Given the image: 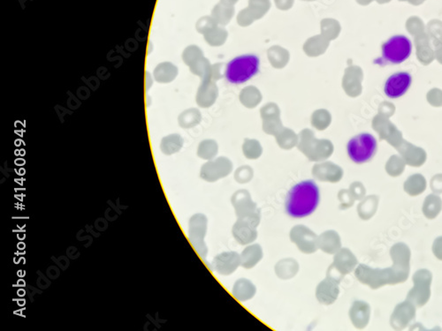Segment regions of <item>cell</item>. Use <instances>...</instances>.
I'll return each mask as SVG.
<instances>
[{"instance_id": "cell-1", "label": "cell", "mask_w": 442, "mask_h": 331, "mask_svg": "<svg viewBox=\"0 0 442 331\" xmlns=\"http://www.w3.org/2000/svg\"><path fill=\"white\" fill-rule=\"evenodd\" d=\"M320 203V190L315 181L303 180L290 188L285 201L289 217L301 219L315 212Z\"/></svg>"}, {"instance_id": "cell-2", "label": "cell", "mask_w": 442, "mask_h": 331, "mask_svg": "<svg viewBox=\"0 0 442 331\" xmlns=\"http://www.w3.org/2000/svg\"><path fill=\"white\" fill-rule=\"evenodd\" d=\"M260 70V58L254 54L241 55L233 58L225 66L226 82L241 85L254 78Z\"/></svg>"}, {"instance_id": "cell-3", "label": "cell", "mask_w": 442, "mask_h": 331, "mask_svg": "<svg viewBox=\"0 0 442 331\" xmlns=\"http://www.w3.org/2000/svg\"><path fill=\"white\" fill-rule=\"evenodd\" d=\"M412 49V43L409 37L403 35L390 37L382 45V57L379 64L383 62V65H400L410 57Z\"/></svg>"}, {"instance_id": "cell-4", "label": "cell", "mask_w": 442, "mask_h": 331, "mask_svg": "<svg viewBox=\"0 0 442 331\" xmlns=\"http://www.w3.org/2000/svg\"><path fill=\"white\" fill-rule=\"evenodd\" d=\"M377 147L376 138L368 133H362L348 141L347 153L355 164H365L375 155Z\"/></svg>"}, {"instance_id": "cell-5", "label": "cell", "mask_w": 442, "mask_h": 331, "mask_svg": "<svg viewBox=\"0 0 442 331\" xmlns=\"http://www.w3.org/2000/svg\"><path fill=\"white\" fill-rule=\"evenodd\" d=\"M208 230V218L197 213L190 217L188 222V238L202 259L205 260L208 255V247L205 243V236Z\"/></svg>"}, {"instance_id": "cell-6", "label": "cell", "mask_w": 442, "mask_h": 331, "mask_svg": "<svg viewBox=\"0 0 442 331\" xmlns=\"http://www.w3.org/2000/svg\"><path fill=\"white\" fill-rule=\"evenodd\" d=\"M289 238L299 251L304 254H311L319 250V236L312 230L303 225H297L290 230Z\"/></svg>"}, {"instance_id": "cell-7", "label": "cell", "mask_w": 442, "mask_h": 331, "mask_svg": "<svg viewBox=\"0 0 442 331\" xmlns=\"http://www.w3.org/2000/svg\"><path fill=\"white\" fill-rule=\"evenodd\" d=\"M260 221L261 216L250 218H238L232 228V233L235 241L242 245L254 243L258 238V227Z\"/></svg>"}, {"instance_id": "cell-8", "label": "cell", "mask_w": 442, "mask_h": 331, "mask_svg": "<svg viewBox=\"0 0 442 331\" xmlns=\"http://www.w3.org/2000/svg\"><path fill=\"white\" fill-rule=\"evenodd\" d=\"M231 202L238 218H250L261 216L258 205L252 200L249 191L245 189L238 190L233 193Z\"/></svg>"}, {"instance_id": "cell-9", "label": "cell", "mask_w": 442, "mask_h": 331, "mask_svg": "<svg viewBox=\"0 0 442 331\" xmlns=\"http://www.w3.org/2000/svg\"><path fill=\"white\" fill-rule=\"evenodd\" d=\"M411 84V74L408 72H397L387 79L383 90L388 98H400L408 92Z\"/></svg>"}, {"instance_id": "cell-10", "label": "cell", "mask_w": 442, "mask_h": 331, "mask_svg": "<svg viewBox=\"0 0 442 331\" xmlns=\"http://www.w3.org/2000/svg\"><path fill=\"white\" fill-rule=\"evenodd\" d=\"M241 266L240 254L234 251H226L215 256L211 268L217 274L227 277L234 273Z\"/></svg>"}, {"instance_id": "cell-11", "label": "cell", "mask_w": 442, "mask_h": 331, "mask_svg": "<svg viewBox=\"0 0 442 331\" xmlns=\"http://www.w3.org/2000/svg\"><path fill=\"white\" fill-rule=\"evenodd\" d=\"M339 282L334 278L327 276V278L322 280L316 288V298L318 301L325 305L330 306L335 302L340 293Z\"/></svg>"}, {"instance_id": "cell-12", "label": "cell", "mask_w": 442, "mask_h": 331, "mask_svg": "<svg viewBox=\"0 0 442 331\" xmlns=\"http://www.w3.org/2000/svg\"><path fill=\"white\" fill-rule=\"evenodd\" d=\"M241 256V266L246 270L253 269L261 262L264 257V251L262 246L259 244H250L246 245L245 248L242 250L240 254Z\"/></svg>"}, {"instance_id": "cell-13", "label": "cell", "mask_w": 442, "mask_h": 331, "mask_svg": "<svg viewBox=\"0 0 442 331\" xmlns=\"http://www.w3.org/2000/svg\"><path fill=\"white\" fill-rule=\"evenodd\" d=\"M257 287L247 278H240L233 284L232 294L240 302H246L254 298Z\"/></svg>"}, {"instance_id": "cell-14", "label": "cell", "mask_w": 442, "mask_h": 331, "mask_svg": "<svg viewBox=\"0 0 442 331\" xmlns=\"http://www.w3.org/2000/svg\"><path fill=\"white\" fill-rule=\"evenodd\" d=\"M318 245L324 253L334 254L340 249V238L335 231L328 230L319 235Z\"/></svg>"}, {"instance_id": "cell-15", "label": "cell", "mask_w": 442, "mask_h": 331, "mask_svg": "<svg viewBox=\"0 0 442 331\" xmlns=\"http://www.w3.org/2000/svg\"><path fill=\"white\" fill-rule=\"evenodd\" d=\"M299 269L300 266L296 260L293 258H284L276 263L275 274L282 280H288L295 278L298 273Z\"/></svg>"}, {"instance_id": "cell-16", "label": "cell", "mask_w": 442, "mask_h": 331, "mask_svg": "<svg viewBox=\"0 0 442 331\" xmlns=\"http://www.w3.org/2000/svg\"><path fill=\"white\" fill-rule=\"evenodd\" d=\"M313 176L320 181L334 183L340 180V172L335 166H332L329 164L318 165L314 168Z\"/></svg>"}, {"instance_id": "cell-17", "label": "cell", "mask_w": 442, "mask_h": 331, "mask_svg": "<svg viewBox=\"0 0 442 331\" xmlns=\"http://www.w3.org/2000/svg\"><path fill=\"white\" fill-rule=\"evenodd\" d=\"M176 67L170 63H161L156 66L153 75L156 81L160 83H167L175 77Z\"/></svg>"}, {"instance_id": "cell-18", "label": "cell", "mask_w": 442, "mask_h": 331, "mask_svg": "<svg viewBox=\"0 0 442 331\" xmlns=\"http://www.w3.org/2000/svg\"><path fill=\"white\" fill-rule=\"evenodd\" d=\"M349 252L345 249H340L334 254L332 266L341 274L348 273L351 269L353 262H351Z\"/></svg>"}, {"instance_id": "cell-19", "label": "cell", "mask_w": 442, "mask_h": 331, "mask_svg": "<svg viewBox=\"0 0 442 331\" xmlns=\"http://www.w3.org/2000/svg\"><path fill=\"white\" fill-rule=\"evenodd\" d=\"M182 147V138L177 135H168L161 141L160 148L165 155H172Z\"/></svg>"}]
</instances>
